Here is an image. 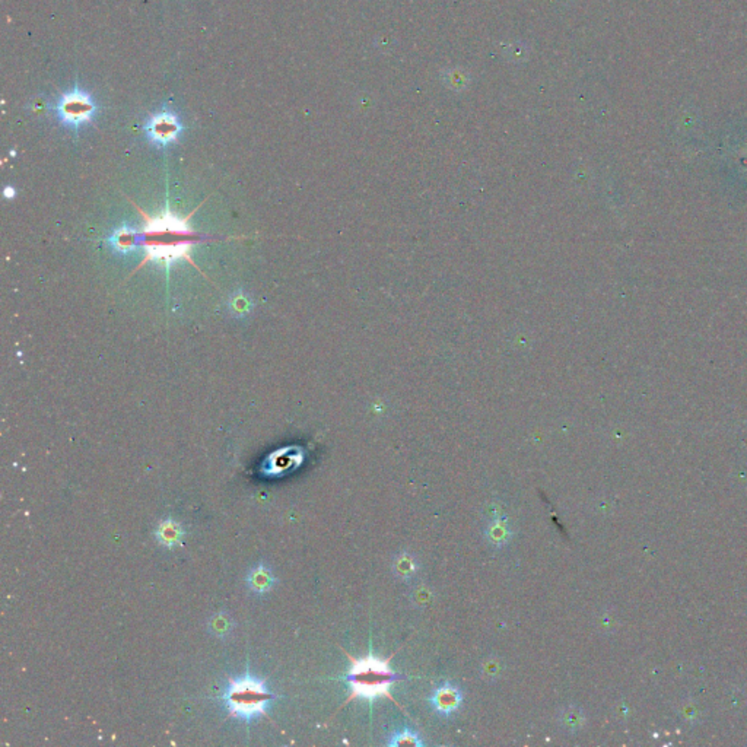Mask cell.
Here are the masks:
<instances>
[{
  "mask_svg": "<svg viewBox=\"0 0 747 747\" xmlns=\"http://www.w3.org/2000/svg\"><path fill=\"white\" fill-rule=\"evenodd\" d=\"M248 584H250L254 592L265 593L273 585V576L266 568L258 567L256 571L248 575Z\"/></svg>",
  "mask_w": 747,
  "mask_h": 747,
  "instance_id": "9c48e42d",
  "label": "cell"
},
{
  "mask_svg": "<svg viewBox=\"0 0 747 747\" xmlns=\"http://www.w3.org/2000/svg\"><path fill=\"white\" fill-rule=\"evenodd\" d=\"M445 82H447L448 86H451L454 89H463L464 86H467L469 79H467V75L462 69H453V70L447 72Z\"/></svg>",
  "mask_w": 747,
  "mask_h": 747,
  "instance_id": "8fae6325",
  "label": "cell"
},
{
  "mask_svg": "<svg viewBox=\"0 0 747 747\" xmlns=\"http://www.w3.org/2000/svg\"><path fill=\"white\" fill-rule=\"evenodd\" d=\"M108 244L115 252L130 253L142 247V231L130 225H123L113 232L108 238Z\"/></svg>",
  "mask_w": 747,
  "mask_h": 747,
  "instance_id": "52a82bcc",
  "label": "cell"
},
{
  "mask_svg": "<svg viewBox=\"0 0 747 747\" xmlns=\"http://www.w3.org/2000/svg\"><path fill=\"white\" fill-rule=\"evenodd\" d=\"M390 746H422V740L419 739L416 732H413L409 728H403L399 732H396L388 741Z\"/></svg>",
  "mask_w": 747,
  "mask_h": 747,
  "instance_id": "30bf717a",
  "label": "cell"
},
{
  "mask_svg": "<svg viewBox=\"0 0 747 747\" xmlns=\"http://www.w3.org/2000/svg\"><path fill=\"white\" fill-rule=\"evenodd\" d=\"M429 702L438 714L451 715L462 706L463 694L457 686L450 683V681H445V683H442L434 690Z\"/></svg>",
  "mask_w": 747,
  "mask_h": 747,
  "instance_id": "8992f818",
  "label": "cell"
},
{
  "mask_svg": "<svg viewBox=\"0 0 747 747\" xmlns=\"http://www.w3.org/2000/svg\"><path fill=\"white\" fill-rule=\"evenodd\" d=\"M146 219L149 224L142 231V247L148 253L145 261L171 265L178 257L189 258V248L198 241V235L186 225V219H178L171 214L153 219L146 216Z\"/></svg>",
  "mask_w": 747,
  "mask_h": 747,
  "instance_id": "6da1fadb",
  "label": "cell"
},
{
  "mask_svg": "<svg viewBox=\"0 0 747 747\" xmlns=\"http://www.w3.org/2000/svg\"><path fill=\"white\" fill-rule=\"evenodd\" d=\"M273 699V694L266 688V680H258L252 676L240 679H229V685L222 694V701L227 705L229 715L252 719L258 715H267L266 706Z\"/></svg>",
  "mask_w": 747,
  "mask_h": 747,
  "instance_id": "3957f363",
  "label": "cell"
},
{
  "mask_svg": "<svg viewBox=\"0 0 747 747\" xmlns=\"http://www.w3.org/2000/svg\"><path fill=\"white\" fill-rule=\"evenodd\" d=\"M97 110L94 98L77 85L68 93L62 94L55 106V113L60 123L72 129H79L93 122Z\"/></svg>",
  "mask_w": 747,
  "mask_h": 747,
  "instance_id": "277c9868",
  "label": "cell"
},
{
  "mask_svg": "<svg viewBox=\"0 0 747 747\" xmlns=\"http://www.w3.org/2000/svg\"><path fill=\"white\" fill-rule=\"evenodd\" d=\"M181 132L182 124L178 115L168 110H161L152 114L145 124V133L149 142L153 143L155 146L161 148L168 146L169 143L173 142H177Z\"/></svg>",
  "mask_w": 747,
  "mask_h": 747,
  "instance_id": "5b68a950",
  "label": "cell"
},
{
  "mask_svg": "<svg viewBox=\"0 0 747 747\" xmlns=\"http://www.w3.org/2000/svg\"><path fill=\"white\" fill-rule=\"evenodd\" d=\"M182 533H185V531H182L180 524H177L171 518H167L160 524L158 529H156L155 536H156V539H158V542L162 546L173 549L181 542Z\"/></svg>",
  "mask_w": 747,
  "mask_h": 747,
  "instance_id": "ba28073f",
  "label": "cell"
},
{
  "mask_svg": "<svg viewBox=\"0 0 747 747\" xmlns=\"http://www.w3.org/2000/svg\"><path fill=\"white\" fill-rule=\"evenodd\" d=\"M346 655L352 663L349 673L345 676V680L348 681L352 690L346 702L355 698H362L372 702L375 698L383 697V694L393 699L388 688L395 683L396 680H401L403 676L391 670L388 665L390 660L381 661L377 659L371 651L363 659H353L348 652Z\"/></svg>",
  "mask_w": 747,
  "mask_h": 747,
  "instance_id": "7a4b0ae2",
  "label": "cell"
}]
</instances>
